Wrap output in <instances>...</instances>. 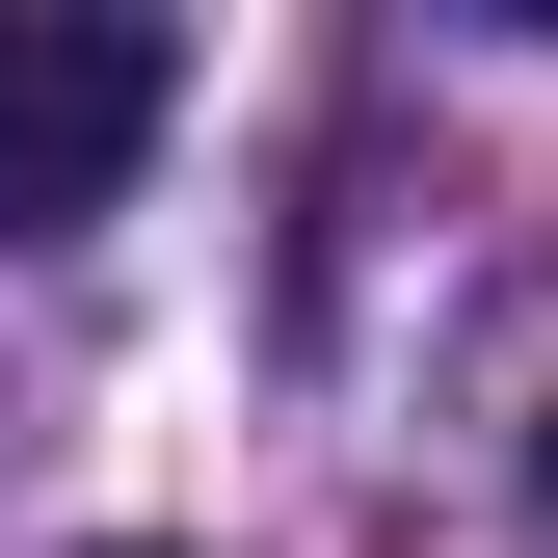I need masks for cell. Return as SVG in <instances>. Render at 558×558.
Wrapping results in <instances>:
<instances>
[{"label": "cell", "instance_id": "obj_1", "mask_svg": "<svg viewBox=\"0 0 558 558\" xmlns=\"http://www.w3.org/2000/svg\"><path fill=\"white\" fill-rule=\"evenodd\" d=\"M160 107H186V53L133 27V0H27V27H0V240H81V214H133Z\"/></svg>", "mask_w": 558, "mask_h": 558}, {"label": "cell", "instance_id": "obj_2", "mask_svg": "<svg viewBox=\"0 0 558 558\" xmlns=\"http://www.w3.org/2000/svg\"><path fill=\"white\" fill-rule=\"evenodd\" d=\"M81 558H160V532H81Z\"/></svg>", "mask_w": 558, "mask_h": 558}]
</instances>
